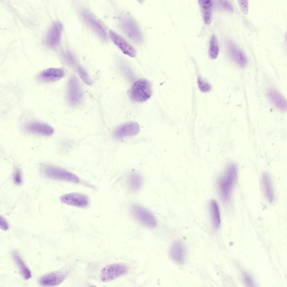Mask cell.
Segmentation results:
<instances>
[{"label":"cell","mask_w":287,"mask_h":287,"mask_svg":"<svg viewBox=\"0 0 287 287\" xmlns=\"http://www.w3.org/2000/svg\"><path fill=\"white\" fill-rule=\"evenodd\" d=\"M237 177V166L231 163L228 165L225 173L218 180V190L223 202H227L230 200Z\"/></svg>","instance_id":"6da1fadb"},{"label":"cell","mask_w":287,"mask_h":287,"mask_svg":"<svg viewBox=\"0 0 287 287\" xmlns=\"http://www.w3.org/2000/svg\"><path fill=\"white\" fill-rule=\"evenodd\" d=\"M42 174L50 179L78 183L80 178L76 174L66 170L53 165H45L41 168Z\"/></svg>","instance_id":"7a4b0ae2"},{"label":"cell","mask_w":287,"mask_h":287,"mask_svg":"<svg viewBox=\"0 0 287 287\" xmlns=\"http://www.w3.org/2000/svg\"><path fill=\"white\" fill-rule=\"evenodd\" d=\"M153 93L152 85L146 79L137 80L132 86L129 95L131 99L136 102H144L148 101Z\"/></svg>","instance_id":"3957f363"},{"label":"cell","mask_w":287,"mask_h":287,"mask_svg":"<svg viewBox=\"0 0 287 287\" xmlns=\"http://www.w3.org/2000/svg\"><path fill=\"white\" fill-rule=\"evenodd\" d=\"M131 213L141 225L149 228H154L157 227V221L156 217L150 211L143 206L138 204L133 205L131 207Z\"/></svg>","instance_id":"277c9868"},{"label":"cell","mask_w":287,"mask_h":287,"mask_svg":"<svg viewBox=\"0 0 287 287\" xmlns=\"http://www.w3.org/2000/svg\"><path fill=\"white\" fill-rule=\"evenodd\" d=\"M128 268L123 264H113L103 268L100 279L103 282H111L127 273Z\"/></svg>","instance_id":"5b68a950"},{"label":"cell","mask_w":287,"mask_h":287,"mask_svg":"<svg viewBox=\"0 0 287 287\" xmlns=\"http://www.w3.org/2000/svg\"><path fill=\"white\" fill-rule=\"evenodd\" d=\"M67 99L73 106H78L83 99V91L78 79L76 77H71L67 84Z\"/></svg>","instance_id":"8992f818"},{"label":"cell","mask_w":287,"mask_h":287,"mask_svg":"<svg viewBox=\"0 0 287 287\" xmlns=\"http://www.w3.org/2000/svg\"><path fill=\"white\" fill-rule=\"evenodd\" d=\"M60 202L74 207L85 208L89 205V199L87 195L79 193H71L62 195Z\"/></svg>","instance_id":"52a82bcc"},{"label":"cell","mask_w":287,"mask_h":287,"mask_svg":"<svg viewBox=\"0 0 287 287\" xmlns=\"http://www.w3.org/2000/svg\"><path fill=\"white\" fill-rule=\"evenodd\" d=\"M122 28L124 33L136 43L142 41V35L136 22L129 17H125L122 20Z\"/></svg>","instance_id":"ba28073f"},{"label":"cell","mask_w":287,"mask_h":287,"mask_svg":"<svg viewBox=\"0 0 287 287\" xmlns=\"http://www.w3.org/2000/svg\"><path fill=\"white\" fill-rule=\"evenodd\" d=\"M65 76V72L63 68L51 67L40 73L37 79L41 82L52 83L59 81Z\"/></svg>","instance_id":"9c48e42d"},{"label":"cell","mask_w":287,"mask_h":287,"mask_svg":"<svg viewBox=\"0 0 287 287\" xmlns=\"http://www.w3.org/2000/svg\"><path fill=\"white\" fill-rule=\"evenodd\" d=\"M170 256L171 259L180 265L185 262L186 250L184 244L180 240H176L170 246Z\"/></svg>","instance_id":"30bf717a"},{"label":"cell","mask_w":287,"mask_h":287,"mask_svg":"<svg viewBox=\"0 0 287 287\" xmlns=\"http://www.w3.org/2000/svg\"><path fill=\"white\" fill-rule=\"evenodd\" d=\"M227 45L228 53L231 59L239 66L245 67L248 64V60L243 51L232 41H228Z\"/></svg>","instance_id":"8fae6325"},{"label":"cell","mask_w":287,"mask_h":287,"mask_svg":"<svg viewBox=\"0 0 287 287\" xmlns=\"http://www.w3.org/2000/svg\"><path fill=\"white\" fill-rule=\"evenodd\" d=\"M110 36L112 42L116 46L123 52V53L130 57H135L136 52L132 45H131L126 40L119 36V34L112 31L109 32Z\"/></svg>","instance_id":"7c38bea8"},{"label":"cell","mask_w":287,"mask_h":287,"mask_svg":"<svg viewBox=\"0 0 287 287\" xmlns=\"http://www.w3.org/2000/svg\"><path fill=\"white\" fill-rule=\"evenodd\" d=\"M140 131V125L136 122H129L121 125L114 131V136L118 139L136 136Z\"/></svg>","instance_id":"4fadbf2b"},{"label":"cell","mask_w":287,"mask_h":287,"mask_svg":"<svg viewBox=\"0 0 287 287\" xmlns=\"http://www.w3.org/2000/svg\"><path fill=\"white\" fill-rule=\"evenodd\" d=\"M25 129L29 133L49 136L54 133V129L47 124L40 122H31L27 124Z\"/></svg>","instance_id":"5bb4252c"},{"label":"cell","mask_w":287,"mask_h":287,"mask_svg":"<svg viewBox=\"0 0 287 287\" xmlns=\"http://www.w3.org/2000/svg\"><path fill=\"white\" fill-rule=\"evenodd\" d=\"M83 18L86 23L90 27L98 36L103 39H107V34L104 27L98 21L92 14L88 12L87 11H83L82 12Z\"/></svg>","instance_id":"9a60e30c"},{"label":"cell","mask_w":287,"mask_h":287,"mask_svg":"<svg viewBox=\"0 0 287 287\" xmlns=\"http://www.w3.org/2000/svg\"><path fill=\"white\" fill-rule=\"evenodd\" d=\"M62 26L60 22H55L50 28L45 38V43L50 47H55L60 42Z\"/></svg>","instance_id":"2e32d148"},{"label":"cell","mask_w":287,"mask_h":287,"mask_svg":"<svg viewBox=\"0 0 287 287\" xmlns=\"http://www.w3.org/2000/svg\"><path fill=\"white\" fill-rule=\"evenodd\" d=\"M66 275L60 272H54L44 275L40 278L39 283L44 286H53L60 285L65 280Z\"/></svg>","instance_id":"e0dca14e"},{"label":"cell","mask_w":287,"mask_h":287,"mask_svg":"<svg viewBox=\"0 0 287 287\" xmlns=\"http://www.w3.org/2000/svg\"><path fill=\"white\" fill-rule=\"evenodd\" d=\"M268 96L270 101L279 110L283 112H287V100L279 91L275 88L269 89Z\"/></svg>","instance_id":"ac0fdd59"},{"label":"cell","mask_w":287,"mask_h":287,"mask_svg":"<svg viewBox=\"0 0 287 287\" xmlns=\"http://www.w3.org/2000/svg\"><path fill=\"white\" fill-rule=\"evenodd\" d=\"M261 184L265 197L269 203H273L275 195L271 177L268 173H264L262 177Z\"/></svg>","instance_id":"d6986e66"},{"label":"cell","mask_w":287,"mask_h":287,"mask_svg":"<svg viewBox=\"0 0 287 287\" xmlns=\"http://www.w3.org/2000/svg\"><path fill=\"white\" fill-rule=\"evenodd\" d=\"M12 257L17 267L19 268L22 277L26 280L30 279L32 277L31 270L26 265L23 260L22 259L19 252L16 251H13Z\"/></svg>","instance_id":"ffe728a7"},{"label":"cell","mask_w":287,"mask_h":287,"mask_svg":"<svg viewBox=\"0 0 287 287\" xmlns=\"http://www.w3.org/2000/svg\"><path fill=\"white\" fill-rule=\"evenodd\" d=\"M198 3L202 10L204 23L209 26L211 24L213 14L211 0H198Z\"/></svg>","instance_id":"44dd1931"},{"label":"cell","mask_w":287,"mask_h":287,"mask_svg":"<svg viewBox=\"0 0 287 287\" xmlns=\"http://www.w3.org/2000/svg\"><path fill=\"white\" fill-rule=\"evenodd\" d=\"M209 209L212 223L216 229H219L221 226V216L220 206L217 201H210Z\"/></svg>","instance_id":"7402d4cb"},{"label":"cell","mask_w":287,"mask_h":287,"mask_svg":"<svg viewBox=\"0 0 287 287\" xmlns=\"http://www.w3.org/2000/svg\"><path fill=\"white\" fill-rule=\"evenodd\" d=\"M128 183L129 187L132 192H138L142 186L143 179L142 176L138 173L132 172L128 177Z\"/></svg>","instance_id":"603a6c76"},{"label":"cell","mask_w":287,"mask_h":287,"mask_svg":"<svg viewBox=\"0 0 287 287\" xmlns=\"http://www.w3.org/2000/svg\"><path fill=\"white\" fill-rule=\"evenodd\" d=\"M219 45L218 39L214 34L211 36L209 47V55L211 59H216L219 55Z\"/></svg>","instance_id":"cb8c5ba5"},{"label":"cell","mask_w":287,"mask_h":287,"mask_svg":"<svg viewBox=\"0 0 287 287\" xmlns=\"http://www.w3.org/2000/svg\"><path fill=\"white\" fill-rule=\"evenodd\" d=\"M198 84L200 90L202 91V92H208L211 89L210 85L202 78L200 77L198 78Z\"/></svg>","instance_id":"d4e9b609"},{"label":"cell","mask_w":287,"mask_h":287,"mask_svg":"<svg viewBox=\"0 0 287 287\" xmlns=\"http://www.w3.org/2000/svg\"><path fill=\"white\" fill-rule=\"evenodd\" d=\"M77 70L80 78H82V80L86 84H90L91 83L88 74L85 71L83 67L78 66L77 67Z\"/></svg>","instance_id":"484cf974"},{"label":"cell","mask_w":287,"mask_h":287,"mask_svg":"<svg viewBox=\"0 0 287 287\" xmlns=\"http://www.w3.org/2000/svg\"><path fill=\"white\" fill-rule=\"evenodd\" d=\"M240 9L244 15L249 13V1L248 0H237Z\"/></svg>","instance_id":"4316f807"},{"label":"cell","mask_w":287,"mask_h":287,"mask_svg":"<svg viewBox=\"0 0 287 287\" xmlns=\"http://www.w3.org/2000/svg\"><path fill=\"white\" fill-rule=\"evenodd\" d=\"M14 182L16 185H21L22 182L21 172L20 169H17L15 170L13 176Z\"/></svg>","instance_id":"83f0119b"},{"label":"cell","mask_w":287,"mask_h":287,"mask_svg":"<svg viewBox=\"0 0 287 287\" xmlns=\"http://www.w3.org/2000/svg\"><path fill=\"white\" fill-rule=\"evenodd\" d=\"M221 7L226 11H230L232 12L233 10L232 5L229 3L228 0H218Z\"/></svg>","instance_id":"f1b7e54d"},{"label":"cell","mask_w":287,"mask_h":287,"mask_svg":"<svg viewBox=\"0 0 287 287\" xmlns=\"http://www.w3.org/2000/svg\"><path fill=\"white\" fill-rule=\"evenodd\" d=\"M0 226H1V228L3 231H8L9 228V223L4 218L1 216V219H0Z\"/></svg>","instance_id":"f546056e"},{"label":"cell","mask_w":287,"mask_h":287,"mask_svg":"<svg viewBox=\"0 0 287 287\" xmlns=\"http://www.w3.org/2000/svg\"><path fill=\"white\" fill-rule=\"evenodd\" d=\"M285 41L286 46L287 48V32H286L285 34Z\"/></svg>","instance_id":"4dcf8cb0"},{"label":"cell","mask_w":287,"mask_h":287,"mask_svg":"<svg viewBox=\"0 0 287 287\" xmlns=\"http://www.w3.org/2000/svg\"><path fill=\"white\" fill-rule=\"evenodd\" d=\"M137 1L140 4H142L145 1V0H137Z\"/></svg>","instance_id":"1f68e13d"}]
</instances>
